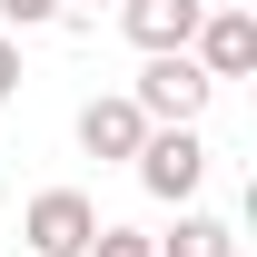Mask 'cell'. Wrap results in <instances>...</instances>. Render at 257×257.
<instances>
[{
  "label": "cell",
  "instance_id": "cell-6",
  "mask_svg": "<svg viewBox=\"0 0 257 257\" xmlns=\"http://www.w3.org/2000/svg\"><path fill=\"white\" fill-rule=\"evenodd\" d=\"M139 139H149V119H139V99H89V109H79V149H89V159H139Z\"/></svg>",
  "mask_w": 257,
  "mask_h": 257
},
{
  "label": "cell",
  "instance_id": "cell-4",
  "mask_svg": "<svg viewBox=\"0 0 257 257\" xmlns=\"http://www.w3.org/2000/svg\"><path fill=\"white\" fill-rule=\"evenodd\" d=\"M188 60L208 69V79H247V69H257V10H218V0H208Z\"/></svg>",
  "mask_w": 257,
  "mask_h": 257
},
{
  "label": "cell",
  "instance_id": "cell-1",
  "mask_svg": "<svg viewBox=\"0 0 257 257\" xmlns=\"http://www.w3.org/2000/svg\"><path fill=\"white\" fill-rule=\"evenodd\" d=\"M139 119L149 128H198V109H208V99H218V79H208V69L188 60V50H149V69H139Z\"/></svg>",
  "mask_w": 257,
  "mask_h": 257
},
{
  "label": "cell",
  "instance_id": "cell-2",
  "mask_svg": "<svg viewBox=\"0 0 257 257\" xmlns=\"http://www.w3.org/2000/svg\"><path fill=\"white\" fill-rule=\"evenodd\" d=\"M128 168H139V188L159 198V208H188L198 178H208V139H198V128H149Z\"/></svg>",
  "mask_w": 257,
  "mask_h": 257
},
{
  "label": "cell",
  "instance_id": "cell-10",
  "mask_svg": "<svg viewBox=\"0 0 257 257\" xmlns=\"http://www.w3.org/2000/svg\"><path fill=\"white\" fill-rule=\"evenodd\" d=\"M0 99H20V40H0Z\"/></svg>",
  "mask_w": 257,
  "mask_h": 257
},
{
  "label": "cell",
  "instance_id": "cell-8",
  "mask_svg": "<svg viewBox=\"0 0 257 257\" xmlns=\"http://www.w3.org/2000/svg\"><path fill=\"white\" fill-rule=\"evenodd\" d=\"M0 20L10 30H50V20H69V0H0Z\"/></svg>",
  "mask_w": 257,
  "mask_h": 257
},
{
  "label": "cell",
  "instance_id": "cell-3",
  "mask_svg": "<svg viewBox=\"0 0 257 257\" xmlns=\"http://www.w3.org/2000/svg\"><path fill=\"white\" fill-rule=\"evenodd\" d=\"M20 237H30V257H79L99 237V208L79 188H40L30 208H20Z\"/></svg>",
  "mask_w": 257,
  "mask_h": 257
},
{
  "label": "cell",
  "instance_id": "cell-7",
  "mask_svg": "<svg viewBox=\"0 0 257 257\" xmlns=\"http://www.w3.org/2000/svg\"><path fill=\"white\" fill-rule=\"evenodd\" d=\"M159 257H237V227L227 218H208V208H178V227L168 237H149Z\"/></svg>",
  "mask_w": 257,
  "mask_h": 257
},
{
  "label": "cell",
  "instance_id": "cell-9",
  "mask_svg": "<svg viewBox=\"0 0 257 257\" xmlns=\"http://www.w3.org/2000/svg\"><path fill=\"white\" fill-rule=\"evenodd\" d=\"M79 257H159V247H149L139 227H99V237H89V247H79Z\"/></svg>",
  "mask_w": 257,
  "mask_h": 257
},
{
  "label": "cell",
  "instance_id": "cell-5",
  "mask_svg": "<svg viewBox=\"0 0 257 257\" xmlns=\"http://www.w3.org/2000/svg\"><path fill=\"white\" fill-rule=\"evenodd\" d=\"M198 20H208V0H119V30L139 50H188Z\"/></svg>",
  "mask_w": 257,
  "mask_h": 257
}]
</instances>
